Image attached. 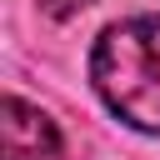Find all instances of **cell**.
<instances>
[{"label": "cell", "instance_id": "obj_3", "mask_svg": "<svg viewBox=\"0 0 160 160\" xmlns=\"http://www.w3.org/2000/svg\"><path fill=\"white\" fill-rule=\"evenodd\" d=\"M85 5H95V0H40V10H45L50 20H70V15H80Z\"/></svg>", "mask_w": 160, "mask_h": 160}, {"label": "cell", "instance_id": "obj_1", "mask_svg": "<svg viewBox=\"0 0 160 160\" xmlns=\"http://www.w3.org/2000/svg\"><path fill=\"white\" fill-rule=\"evenodd\" d=\"M90 80L110 115L130 130L160 135V15H125L100 30Z\"/></svg>", "mask_w": 160, "mask_h": 160}, {"label": "cell", "instance_id": "obj_2", "mask_svg": "<svg viewBox=\"0 0 160 160\" xmlns=\"http://www.w3.org/2000/svg\"><path fill=\"white\" fill-rule=\"evenodd\" d=\"M5 160H65L55 120L20 95H5Z\"/></svg>", "mask_w": 160, "mask_h": 160}]
</instances>
